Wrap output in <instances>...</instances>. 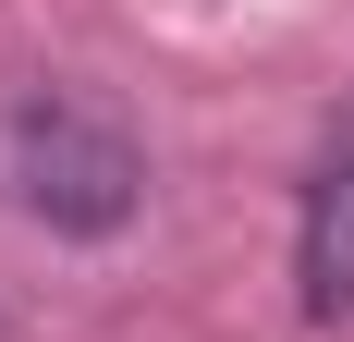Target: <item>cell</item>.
<instances>
[{"instance_id":"6da1fadb","label":"cell","mask_w":354,"mask_h":342,"mask_svg":"<svg viewBox=\"0 0 354 342\" xmlns=\"http://www.w3.org/2000/svg\"><path fill=\"white\" fill-rule=\"evenodd\" d=\"M12 183H25V208L49 233H122L135 196H147V159H135V135H122L98 98L37 86V98L12 110Z\"/></svg>"},{"instance_id":"7a4b0ae2","label":"cell","mask_w":354,"mask_h":342,"mask_svg":"<svg viewBox=\"0 0 354 342\" xmlns=\"http://www.w3.org/2000/svg\"><path fill=\"white\" fill-rule=\"evenodd\" d=\"M293 281H306V318L354 306V110L330 123L318 171H306V220H293Z\"/></svg>"}]
</instances>
